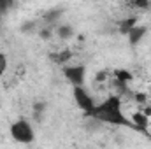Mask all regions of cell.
I'll use <instances>...</instances> for the list:
<instances>
[{
	"label": "cell",
	"mask_w": 151,
	"mask_h": 149,
	"mask_svg": "<svg viewBox=\"0 0 151 149\" xmlns=\"http://www.w3.org/2000/svg\"><path fill=\"white\" fill-rule=\"evenodd\" d=\"M95 119L102 121V123H111V125H127L132 126V123L123 116L121 111V98L118 95L107 97L102 104H99L95 107V111L91 114Z\"/></svg>",
	"instance_id": "1"
},
{
	"label": "cell",
	"mask_w": 151,
	"mask_h": 149,
	"mask_svg": "<svg viewBox=\"0 0 151 149\" xmlns=\"http://www.w3.org/2000/svg\"><path fill=\"white\" fill-rule=\"evenodd\" d=\"M9 133H11L12 140H16V142H19V144H30V142H34V139H35L34 126H32V123H30L28 119H25V117L14 121V123L11 125V128H9Z\"/></svg>",
	"instance_id": "2"
},
{
	"label": "cell",
	"mask_w": 151,
	"mask_h": 149,
	"mask_svg": "<svg viewBox=\"0 0 151 149\" xmlns=\"http://www.w3.org/2000/svg\"><path fill=\"white\" fill-rule=\"evenodd\" d=\"M72 95H74V100L77 104V107L91 116L93 111H95V107H97V104H95L93 97L84 90V86H72Z\"/></svg>",
	"instance_id": "3"
},
{
	"label": "cell",
	"mask_w": 151,
	"mask_h": 149,
	"mask_svg": "<svg viewBox=\"0 0 151 149\" xmlns=\"http://www.w3.org/2000/svg\"><path fill=\"white\" fill-rule=\"evenodd\" d=\"M65 79L72 84V86H84L86 81V67L84 65H69L63 69Z\"/></svg>",
	"instance_id": "4"
},
{
	"label": "cell",
	"mask_w": 151,
	"mask_h": 149,
	"mask_svg": "<svg viewBox=\"0 0 151 149\" xmlns=\"http://www.w3.org/2000/svg\"><path fill=\"white\" fill-rule=\"evenodd\" d=\"M130 123H132V126L137 128V130H146V128L150 126V116H146L141 109H137V111L130 116Z\"/></svg>",
	"instance_id": "5"
},
{
	"label": "cell",
	"mask_w": 151,
	"mask_h": 149,
	"mask_svg": "<svg viewBox=\"0 0 151 149\" xmlns=\"http://www.w3.org/2000/svg\"><path fill=\"white\" fill-rule=\"evenodd\" d=\"M127 35L130 37V42H132V44H137L141 39L146 35V28H144V27H137V25H135V27H134Z\"/></svg>",
	"instance_id": "6"
},
{
	"label": "cell",
	"mask_w": 151,
	"mask_h": 149,
	"mask_svg": "<svg viewBox=\"0 0 151 149\" xmlns=\"http://www.w3.org/2000/svg\"><path fill=\"white\" fill-rule=\"evenodd\" d=\"M56 34H58L60 39H70L74 35V28H72L70 25H60V27L56 28Z\"/></svg>",
	"instance_id": "7"
},
{
	"label": "cell",
	"mask_w": 151,
	"mask_h": 149,
	"mask_svg": "<svg viewBox=\"0 0 151 149\" xmlns=\"http://www.w3.org/2000/svg\"><path fill=\"white\" fill-rule=\"evenodd\" d=\"M7 67H9V58L4 51H0V75H4L7 72Z\"/></svg>",
	"instance_id": "8"
},
{
	"label": "cell",
	"mask_w": 151,
	"mask_h": 149,
	"mask_svg": "<svg viewBox=\"0 0 151 149\" xmlns=\"http://www.w3.org/2000/svg\"><path fill=\"white\" fill-rule=\"evenodd\" d=\"M132 98L137 102V105H144L148 102V95L146 93H135V95H132Z\"/></svg>",
	"instance_id": "9"
},
{
	"label": "cell",
	"mask_w": 151,
	"mask_h": 149,
	"mask_svg": "<svg viewBox=\"0 0 151 149\" xmlns=\"http://www.w3.org/2000/svg\"><path fill=\"white\" fill-rule=\"evenodd\" d=\"M130 4L135 5V7H139V9H146L150 5V0H130Z\"/></svg>",
	"instance_id": "10"
},
{
	"label": "cell",
	"mask_w": 151,
	"mask_h": 149,
	"mask_svg": "<svg viewBox=\"0 0 151 149\" xmlns=\"http://www.w3.org/2000/svg\"><path fill=\"white\" fill-rule=\"evenodd\" d=\"M40 37L42 39H49L51 37V30H49V28H47V30H42V32H40Z\"/></svg>",
	"instance_id": "11"
},
{
	"label": "cell",
	"mask_w": 151,
	"mask_h": 149,
	"mask_svg": "<svg viewBox=\"0 0 151 149\" xmlns=\"http://www.w3.org/2000/svg\"><path fill=\"white\" fill-rule=\"evenodd\" d=\"M11 4V0H0V9H5Z\"/></svg>",
	"instance_id": "12"
}]
</instances>
